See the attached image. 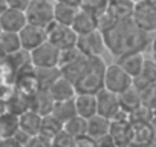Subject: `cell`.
<instances>
[{
    "label": "cell",
    "mask_w": 156,
    "mask_h": 147,
    "mask_svg": "<svg viewBox=\"0 0 156 147\" xmlns=\"http://www.w3.org/2000/svg\"><path fill=\"white\" fill-rule=\"evenodd\" d=\"M101 32L104 35L106 49L113 57L129 52H144V49H147L151 41L150 34L139 29L132 19L115 22Z\"/></svg>",
    "instance_id": "cell-1"
},
{
    "label": "cell",
    "mask_w": 156,
    "mask_h": 147,
    "mask_svg": "<svg viewBox=\"0 0 156 147\" xmlns=\"http://www.w3.org/2000/svg\"><path fill=\"white\" fill-rule=\"evenodd\" d=\"M106 63L101 57H89V61L81 75L73 83L76 94H97L104 88Z\"/></svg>",
    "instance_id": "cell-2"
},
{
    "label": "cell",
    "mask_w": 156,
    "mask_h": 147,
    "mask_svg": "<svg viewBox=\"0 0 156 147\" xmlns=\"http://www.w3.org/2000/svg\"><path fill=\"white\" fill-rule=\"evenodd\" d=\"M132 20L144 32H156V0H138V2H135Z\"/></svg>",
    "instance_id": "cell-3"
},
{
    "label": "cell",
    "mask_w": 156,
    "mask_h": 147,
    "mask_svg": "<svg viewBox=\"0 0 156 147\" xmlns=\"http://www.w3.org/2000/svg\"><path fill=\"white\" fill-rule=\"evenodd\" d=\"M133 86V78L118 64L112 63L106 66L104 70V89L119 95Z\"/></svg>",
    "instance_id": "cell-4"
},
{
    "label": "cell",
    "mask_w": 156,
    "mask_h": 147,
    "mask_svg": "<svg viewBox=\"0 0 156 147\" xmlns=\"http://www.w3.org/2000/svg\"><path fill=\"white\" fill-rule=\"evenodd\" d=\"M44 29H46V40L49 43H52L54 46H57L60 51L73 48L76 45L78 34L69 25H61V23L52 22Z\"/></svg>",
    "instance_id": "cell-5"
},
{
    "label": "cell",
    "mask_w": 156,
    "mask_h": 147,
    "mask_svg": "<svg viewBox=\"0 0 156 147\" xmlns=\"http://www.w3.org/2000/svg\"><path fill=\"white\" fill-rule=\"evenodd\" d=\"M25 14L28 23L46 28L49 23L54 22V3L43 2V0H32L29 6L25 9Z\"/></svg>",
    "instance_id": "cell-6"
},
{
    "label": "cell",
    "mask_w": 156,
    "mask_h": 147,
    "mask_svg": "<svg viewBox=\"0 0 156 147\" xmlns=\"http://www.w3.org/2000/svg\"><path fill=\"white\" fill-rule=\"evenodd\" d=\"M75 46L86 57H101L104 54V51H107L104 35L100 29L83 34V35H78Z\"/></svg>",
    "instance_id": "cell-7"
},
{
    "label": "cell",
    "mask_w": 156,
    "mask_h": 147,
    "mask_svg": "<svg viewBox=\"0 0 156 147\" xmlns=\"http://www.w3.org/2000/svg\"><path fill=\"white\" fill-rule=\"evenodd\" d=\"M60 49L49 43L48 40L41 43L38 48L29 52L31 64L34 67H58L60 63Z\"/></svg>",
    "instance_id": "cell-8"
},
{
    "label": "cell",
    "mask_w": 156,
    "mask_h": 147,
    "mask_svg": "<svg viewBox=\"0 0 156 147\" xmlns=\"http://www.w3.org/2000/svg\"><path fill=\"white\" fill-rule=\"evenodd\" d=\"M97 97V113L101 115V117H106L109 120H112L119 110H121V106H119V97L107 89H101L95 94Z\"/></svg>",
    "instance_id": "cell-9"
},
{
    "label": "cell",
    "mask_w": 156,
    "mask_h": 147,
    "mask_svg": "<svg viewBox=\"0 0 156 147\" xmlns=\"http://www.w3.org/2000/svg\"><path fill=\"white\" fill-rule=\"evenodd\" d=\"M70 26L78 35L97 31V29H100V16L94 11H89V9H84V8H78Z\"/></svg>",
    "instance_id": "cell-10"
},
{
    "label": "cell",
    "mask_w": 156,
    "mask_h": 147,
    "mask_svg": "<svg viewBox=\"0 0 156 147\" xmlns=\"http://www.w3.org/2000/svg\"><path fill=\"white\" fill-rule=\"evenodd\" d=\"M20 37V43H22V49H25L26 52L34 51L35 48H38L41 43L46 41V29L26 23L23 26V29L19 32Z\"/></svg>",
    "instance_id": "cell-11"
},
{
    "label": "cell",
    "mask_w": 156,
    "mask_h": 147,
    "mask_svg": "<svg viewBox=\"0 0 156 147\" xmlns=\"http://www.w3.org/2000/svg\"><path fill=\"white\" fill-rule=\"evenodd\" d=\"M109 138L115 147H130V141H132L130 120H110Z\"/></svg>",
    "instance_id": "cell-12"
},
{
    "label": "cell",
    "mask_w": 156,
    "mask_h": 147,
    "mask_svg": "<svg viewBox=\"0 0 156 147\" xmlns=\"http://www.w3.org/2000/svg\"><path fill=\"white\" fill-rule=\"evenodd\" d=\"M26 23H28L26 14L25 11H20V9L8 8L0 16V26H2V31H6V32H20Z\"/></svg>",
    "instance_id": "cell-13"
},
{
    "label": "cell",
    "mask_w": 156,
    "mask_h": 147,
    "mask_svg": "<svg viewBox=\"0 0 156 147\" xmlns=\"http://www.w3.org/2000/svg\"><path fill=\"white\" fill-rule=\"evenodd\" d=\"M145 61V57L142 52H129V54H122L119 57H116V61L132 78H135L142 69V64Z\"/></svg>",
    "instance_id": "cell-14"
},
{
    "label": "cell",
    "mask_w": 156,
    "mask_h": 147,
    "mask_svg": "<svg viewBox=\"0 0 156 147\" xmlns=\"http://www.w3.org/2000/svg\"><path fill=\"white\" fill-rule=\"evenodd\" d=\"M51 97L54 98V101H64V100H72L76 95L75 86L70 80H67L66 77H60L58 80H55L52 83V86L48 89Z\"/></svg>",
    "instance_id": "cell-15"
},
{
    "label": "cell",
    "mask_w": 156,
    "mask_h": 147,
    "mask_svg": "<svg viewBox=\"0 0 156 147\" xmlns=\"http://www.w3.org/2000/svg\"><path fill=\"white\" fill-rule=\"evenodd\" d=\"M110 132V120L101 115H94L87 120V135L92 136L95 141H101L109 136Z\"/></svg>",
    "instance_id": "cell-16"
},
{
    "label": "cell",
    "mask_w": 156,
    "mask_h": 147,
    "mask_svg": "<svg viewBox=\"0 0 156 147\" xmlns=\"http://www.w3.org/2000/svg\"><path fill=\"white\" fill-rule=\"evenodd\" d=\"M73 101H75L76 115L86 120L97 115V97L94 94H76Z\"/></svg>",
    "instance_id": "cell-17"
},
{
    "label": "cell",
    "mask_w": 156,
    "mask_h": 147,
    "mask_svg": "<svg viewBox=\"0 0 156 147\" xmlns=\"http://www.w3.org/2000/svg\"><path fill=\"white\" fill-rule=\"evenodd\" d=\"M150 84H156V61L153 58H145L141 72L133 78V86L142 89Z\"/></svg>",
    "instance_id": "cell-18"
},
{
    "label": "cell",
    "mask_w": 156,
    "mask_h": 147,
    "mask_svg": "<svg viewBox=\"0 0 156 147\" xmlns=\"http://www.w3.org/2000/svg\"><path fill=\"white\" fill-rule=\"evenodd\" d=\"M40 124H41V115L32 109H28L26 112L19 115V129L28 133L29 136L38 135Z\"/></svg>",
    "instance_id": "cell-19"
},
{
    "label": "cell",
    "mask_w": 156,
    "mask_h": 147,
    "mask_svg": "<svg viewBox=\"0 0 156 147\" xmlns=\"http://www.w3.org/2000/svg\"><path fill=\"white\" fill-rule=\"evenodd\" d=\"M54 103H55V101H54V98L51 97V94H49L48 89H38V91L31 97V109L35 110L37 113H40L41 117L52 112Z\"/></svg>",
    "instance_id": "cell-20"
},
{
    "label": "cell",
    "mask_w": 156,
    "mask_h": 147,
    "mask_svg": "<svg viewBox=\"0 0 156 147\" xmlns=\"http://www.w3.org/2000/svg\"><path fill=\"white\" fill-rule=\"evenodd\" d=\"M19 130V115L5 110L0 113V136L3 139L12 138Z\"/></svg>",
    "instance_id": "cell-21"
},
{
    "label": "cell",
    "mask_w": 156,
    "mask_h": 147,
    "mask_svg": "<svg viewBox=\"0 0 156 147\" xmlns=\"http://www.w3.org/2000/svg\"><path fill=\"white\" fill-rule=\"evenodd\" d=\"M80 6H72L60 2H54V22L61 23V25H72L73 17Z\"/></svg>",
    "instance_id": "cell-22"
},
{
    "label": "cell",
    "mask_w": 156,
    "mask_h": 147,
    "mask_svg": "<svg viewBox=\"0 0 156 147\" xmlns=\"http://www.w3.org/2000/svg\"><path fill=\"white\" fill-rule=\"evenodd\" d=\"M57 120H60L63 124L66 121H69L70 118H73L76 115V109H75V101L72 100H64V101H55L52 112H51Z\"/></svg>",
    "instance_id": "cell-23"
},
{
    "label": "cell",
    "mask_w": 156,
    "mask_h": 147,
    "mask_svg": "<svg viewBox=\"0 0 156 147\" xmlns=\"http://www.w3.org/2000/svg\"><path fill=\"white\" fill-rule=\"evenodd\" d=\"M61 130H63V123L60 120H57L52 113H48V115L41 117V124H40L38 135H41V136H44V138H48L51 141Z\"/></svg>",
    "instance_id": "cell-24"
},
{
    "label": "cell",
    "mask_w": 156,
    "mask_h": 147,
    "mask_svg": "<svg viewBox=\"0 0 156 147\" xmlns=\"http://www.w3.org/2000/svg\"><path fill=\"white\" fill-rule=\"evenodd\" d=\"M35 75L40 89H49L55 80L61 77L60 67H35Z\"/></svg>",
    "instance_id": "cell-25"
},
{
    "label": "cell",
    "mask_w": 156,
    "mask_h": 147,
    "mask_svg": "<svg viewBox=\"0 0 156 147\" xmlns=\"http://www.w3.org/2000/svg\"><path fill=\"white\" fill-rule=\"evenodd\" d=\"M118 97H119V106H121V109L126 110V112H129V113L133 112L135 109H138L139 106H142V104H141L139 91H138L135 86L129 88L127 91H124V92L119 94Z\"/></svg>",
    "instance_id": "cell-26"
},
{
    "label": "cell",
    "mask_w": 156,
    "mask_h": 147,
    "mask_svg": "<svg viewBox=\"0 0 156 147\" xmlns=\"http://www.w3.org/2000/svg\"><path fill=\"white\" fill-rule=\"evenodd\" d=\"M63 129L73 138L87 135V120L80 115H75L73 118H70L69 121L63 124Z\"/></svg>",
    "instance_id": "cell-27"
},
{
    "label": "cell",
    "mask_w": 156,
    "mask_h": 147,
    "mask_svg": "<svg viewBox=\"0 0 156 147\" xmlns=\"http://www.w3.org/2000/svg\"><path fill=\"white\" fill-rule=\"evenodd\" d=\"M0 45H2L3 51L6 52V55H11V54L20 51L22 49V43H20L19 32L2 31V34H0Z\"/></svg>",
    "instance_id": "cell-28"
},
{
    "label": "cell",
    "mask_w": 156,
    "mask_h": 147,
    "mask_svg": "<svg viewBox=\"0 0 156 147\" xmlns=\"http://www.w3.org/2000/svg\"><path fill=\"white\" fill-rule=\"evenodd\" d=\"M107 2H109V0H81V2H80V8L94 11V13H97L100 16L107 8Z\"/></svg>",
    "instance_id": "cell-29"
},
{
    "label": "cell",
    "mask_w": 156,
    "mask_h": 147,
    "mask_svg": "<svg viewBox=\"0 0 156 147\" xmlns=\"http://www.w3.org/2000/svg\"><path fill=\"white\" fill-rule=\"evenodd\" d=\"M51 145L52 147H72L73 145V136H70L64 129L61 132H58L52 139H51Z\"/></svg>",
    "instance_id": "cell-30"
},
{
    "label": "cell",
    "mask_w": 156,
    "mask_h": 147,
    "mask_svg": "<svg viewBox=\"0 0 156 147\" xmlns=\"http://www.w3.org/2000/svg\"><path fill=\"white\" fill-rule=\"evenodd\" d=\"M72 147H98V141H95L89 135H83V136L73 138V145Z\"/></svg>",
    "instance_id": "cell-31"
},
{
    "label": "cell",
    "mask_w": 156,
    "mask_h": 147,
    "mask_svg": "<svg viewBox=\"0 0 156 147\" xmlns=\"http://www.w3.org/2000/svg\"><path fill=\"white\" fill-rule=\"evenodd\" d=\"M25 147H52L51 145V141L41 135H34L31 136V139L28 141V144Z\"/></svg>",
    "instance_id": "cell-32"
},
{
    "label": "cell",
    "mask_w": 156,
    "mask_h": 147,
    "mask_svg": "<svg viewBox=\"0 0 156 147\" xmlns=\"http://www.w3.org/2000/svg\"><path fill=\"white\" fill-rule=\"evenodd\" d=\"M8 2V8H14V9H20V11H25L29 3L32 0H6Z\"/></svg>",
    "instance_id": "cell-33"
},
{
    "label": "cell",
    "mask_w": 156,
    "mask_h": 147,
    "mask_svg": "<svg viewBox=\"0 0 156 147\" xmlns=\"http://www.w3.org/2000/svg\"><path fill=\"white\" fill-rule=\"evenodd\" d=\"M2 147H25V145H22V144H20L17 139H14V138H6V139H3Z\"/></svg>",
    "instance_id": "cell-34"
},
{
    "label": "cell",
    "mask_w": 156,
    "mask_h": 147,
    "mask_svg": "<svg viewBox=\"0 0 156 147\" xmlns=\"http://www.w3.org/2000/svg\"><path fill=\"white\" fill-rule=\"evenodd\" d=\"M150 52H151V58L156 61V35L151 38V41H150Z\"/></svg>",
    "instance_id": "cell-35"
},
{
    "label": "cell",
    "mask_w": 156,
    "mask_h": 147,
    "mask_svg": "<svg viewBox=\"0 0 156 147\" xmlns=\"http://www.w3.org/2000/svg\"><path fill=\"white\" fill-rule=\"evenodd\" d=\"M55 2L66 3V5H72V6H80V2H81V0H55Z\"/></svg>",
    "instance_id": "cell-36"
},
{
    "label": "cell",
    "mask_w": 156,
    "mask_h": 147,
    "mask_svg": "<svg viewBox=\"0 0 156 147\" xmlns=\"http://www.w3.org/2000/svg\"><path fill=\"white\" fill-rule=\"evenodd\" d=\"M6 9H8V2L6 0H0V16H2Z\"/></svg>",
    "instance_id": "cell-37"
},
{
    "label": "cell",
    "mask_w": 156,
    "mask_h": 147,
    "mask_svg": "<svg viewBox=\"0 0 156 147\" xmlns=\"http://www.w3.org/2000/svg\"><path fill=\"white\" fill-rule=\"evenodd\" d=\"M6 58V52L3 51V48H2V45H0V63H2L3 60Z\"/></svg>",
    "instance_id": "cell-38"
},
{
    "label": "cell",
    "mask_w": 156,
    "mask_h": 147,
    "mask_svg": "<svg viewBox=\"0 0 156 147\" xmlns=\"http://www.w3.org/2000/svg\"><path fill=\"white\" fill-rule=\"evenodd\" d=\"M2 142H3V138H2V136H0V147H2Z\"/></svg>",
    "instance_id": "cell-39"
},
{
    "label": "cell",
    "mask_w": 156,
    "mask_h": 147,
    "mask_svg": "<svg viewBox=\"0 0 156 147\" xmlns=\"http://www.w3.org/2000/svg\"><path fill=\"white\" fill-rule=\"evenodd\" d=\"M43 2H52V3H54V2H55V0H43Z\"/></svg>",
    "instance_id": "cell-40"
},
{
    "label": "cell",
    "mask_w": 156,
    "mask_h": 147,
    "mask_svg": "<svg viewBox=\"0 0 156 147\" xmlns=\"http://www.w3.org/2000/svg\"><path fill=\"white\" fill-rule=\"evenodd\" d=\"M0 34H2V26H0Z\"/></svg>",
    "instance_id": "cell-41"
},
{
    "label": "cell",
    "mask_w": 156,
    "mask_h": 147,
    "mask_svg": "<svg viewBox=\"0 0 156 147\" xmlns=\"http://www.w3.org/2000/svg\"><path fill=\"white\" fill-rule=\"evenodd\" d=\"M153 110H156V104H154V109H153Z\"/></svg>",
    "instance_id": "cell-42"
},
{
    "label": "cell",
    "mask_w": 156,
    "mask_h": 147,
    "mask_svg": "<svg viewBox=\"0 0 156 147\" xmlns=\"http://www.w3.org/2000/svg\"><path fill=\"white\" fill-rule=\"evenodd\" d=\"M135 2H138V0H135Z\"/></svg>",
    "instance_id": "cell-43"
}]
</instances>
